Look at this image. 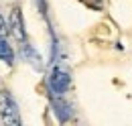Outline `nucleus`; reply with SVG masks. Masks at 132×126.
<instances>
[{
  "label": "nucleus",
  "mask_w": 132,
  "mask_h": 126,
  "mask_svg": "<svg viewBox=\"0 0 132 126\" xmlns=\"http://www.w3.org/2000/svg\"><path fill=\"white\" fill-rule=\"evenodd\" d=\"M0 116L6 126H20V114L18 108L8 92H0Z\"/></svg>",
  "instance_id": "1"
},
{
  "label": "nucleus",
  "mask_w": 132,
  "mask_h": 126,
  "mask_svg": "<svg viewBox=\"0 0 132 126\" xmlns=\"http://www.w3.org/2000/svg\"><path fill=\"white\" fill-rule=\"evenodd\" d=\"M69 85H71V75H69L67 67L65 65H55L53 71H51V77H49L51 92L57 94V96H61V94H65L67 90H69Z\"/></svg>",
  "instance_id": "2"
},
{
  "label": "nucleus",
  "mask_w": 132,
  "mask_h": 126,
  "mask_svg": "<svg viewBox=\"0 0 132 126\" xmlns=\"http://www.w3.org/2000/svg\"><path fill=\"white\" fill-rule=\"evenodd\" d=\"M10 33L14 35V39L24 43V25H22V16H20V8H14L10 12Z\"/></svg>",
  "instance_id": "3"
},
{
  "label": "nucleus",
  "mask_w": 132,
  "mask_h": 126,
  "mask_svg": "<svg viewBox=\"0 0 132 126\" xmlns=\"http://www.w3.org/2000/svg\"><path fill=\"white\" fill-rule=\"evenodd\" d=\"M53 110H55L57 118H59L61 122H67V120H69V116H71V106L67 104L63 98H59L57 94L53 96Z\"/></svg>",
  "instance_id": "4"
},
{
  "label": "nucleus",
  "mask_w": 132,
  "mask_h": 126,
  "mask_svg": "<svg viewBox=\"0 0 132 126\" xmlns=\"http://www.w3.org/2000/svg\"><path fill=\"white\" fill-rule=\"evenodd\" d=\"M0 59L6 61L8 65H12V61H14V51L10 49L6 39H0Z\"/></svg>",
  "instance_id": "5"
},
{
  "label": "nucleus",
  "mask_w": 132,
  "mask_h": 126,
  "mask_svg": "<svg viewBox=\"0 0 132 126\" xmlns=\"http://www.w3.org/2000/svg\"><path fill=\"white\" fill-rule=\"evenodd\" d=\"M22 53H24V59H29V61L33 63L37 69L41 67V57H39V53H37V51H35V49L31 47V45L22 43Z\"/></svg>",
  "instance_id": "6"
},
{
  "label": "nucleus",
  "mask_w": 132,
  "mask_h": 126,
  "mask_svg": "<svg viewBox=\"0 0 132 126\" xmlns=\"http://www.w3.org/2000/svg\"><path fill=\"white\" fill-rule=\"evenodd\" d=\"M0 39H6V22L2 16H0Z\"/></svg>",
  "instance_id": "7"
},
{
  "label": "nucleus",
  "mask_w": 132,
  "mask_h": 126,
  "mask_svg": "<svg viewBox=\"0 0 132 126\" xmlns=\"http://www.w3.org/2000/svg\"><path fill=\"white\" fill-rule=\"evenodd\" d=\"M85 4H89V6H94V8H102L100 0H85Z\"/></svg>",
  "instance_id": "8"
}]
</instances>
